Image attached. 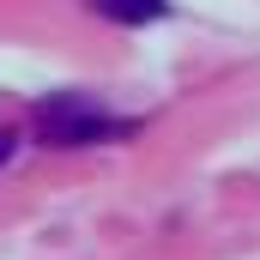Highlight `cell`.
Segmentation results:
<instances>
[{
  "instance_id": "obj_1",
  "label": "cell",
  "mask_w": 260,
  "mask_h": 260,
  "mask_svg": "<svg viewBox=\"0 0 260 260\" xmlns=\"http://www.w3.org/2000/svg\"><path fill=\"white\" fill-rule=\"evenodd\" d=\"M37 133H43V145H97V139H121V133H133V121L103 115V109L85 103L79 91H61V97H49V103L37 109Z\"/></svg>"
},
{
  "instance_id": "obj_2",
  "label": "cell",
  "mask_w": 260,
  "mask_h": 260,
  "mask_svg": "<svg viewBox=\"0 0 260 260\" xmlns=\"http://www.w3.org/2000/svg\"><path fill=\"white\" fill-rule=\"evenodd\" d=\"M91 12H103L115 24H157L170 12V0H91Z\"/></svg>"
},
{
  "instance_id": "obj_3",
  "label": "cell",
  "mask_w": 260,
  "mask_h": 260,
  "mask_svg": "<svg viewBox=\"0 0 260 260\" xmlns=\"http://www.w3.org/2000/svg\"><path fill=\"white\" fill-rule=\"evenodd\" d=\"M12 145H18V133H12V127H0V164L12 157Z\"/></svg>"
}]
</instances>
